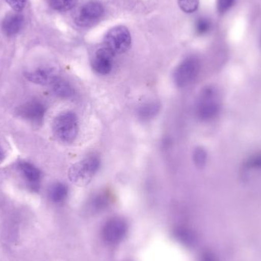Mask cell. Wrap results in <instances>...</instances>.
<instances>
[{"instance_id":"obj_1","label":"cell","mask_w":261,"mask_h":261,"mask_svg":"<svg viewBox=\"0 0 261 261\" xmlns=\"http://www.w3.org/2000/svg\"><path fill=\"white\" fill-rule=\"evenodd\" d=\"M57 139L64 144H71L79 132V122L73 112H63L56 116L52 125Z\"/></svg>"},{"instance_id":"obj_2","label":"cell","mask_w":261,"mask_h":261,"mask_svg":"<svg viewBox=\"0 0 261 261\" xmlns=\"http://www.w3.org/2000/svg\"><path fill=\"white\" fill-rule=\"evenodd\" d=\"M99 156L90 155L73 164L69 170L68 176L73 184L79 186L88 184L100 168Z\"/></svg>"},{"instance_id":"obj_3","label":"cell","mask_w":261,"mask_h":261,"mask_svg":"<svg viewBox=\"0 0 261 261\" xmlns=\"http://www.w3.org/2000/svg\"><path fill=\"white\" fill-rule=\"evenodd\" d=\"M219 98L217 90L213 87H205L202 90L196 105V114L202 120L213 119L219 113Z\"/></svg>"},{"instance_id":"obj_4","label":"cell","mask_w":261,"mask_h":261,"mask_svg":"<svg viewBox=\"0 0 261 261\" xmlns=\"http://www.w3.org/2000/svg\"><path fill=\"white\" fill-rule=\"evenodd\" d=\"M105 47L114 55L126 52L132 45V36L125 26H116L110 29L104 38Z\"/></svg>"},{"instance_id":"obj_5","label":"cell","mask_w":261,"mask_h":261,"mask_svg":"<svg viewBox=\"0 0 261 261\" xmlns=\"http://www.w3.org/2000/svg\"><path fill=\"white\" fill-rule=\"evenodd\" d=\"M200 70V62L196 57H189L178 65L173 73V81L179 88L190 85L196 80Z\"/></svg>"},{"instance_id":"obj_6","label":"cell","mask_w":261,"mask_h":261,"mask_svg":"<svg viewBox=\"0 0 261 261\" xmlns=\"http://www.w3.org/2000/svg\"><path fill=\"white\" fill-rule=\"evenodd\" d=\"M105 12L103 6L99 2H87L76 12L75 22L81 28H89L99 22Z\"/></svg>"},{"instance_id":"obj_7","label":"cell","mask_w":261,"mask_h":261,"mask_svg":"<svg viewBox=\"0 0 261 261\" xmlns=\"http://www.w3.org/2000/svg\"><path fill=\"white\" fill-rule=\"evenodd\" d=\"M128 225L122 218L115 217L105 224L102 230V236L106 242L116 244L123 240L128 232Z\"/></svg>"},{"instance_id":"obj_8","label":"cell","mask_w":261,"mask_h":261,"mask_svg":"<svg viewBox=\"0 0 261 261\" xmlns=\"http://www.w3.org/2000/svg\"><path fill=\"white\" fill-rule=\"evenodd\" d=\"M46 107L39 100H31L18 108V114L20 117L35 125H40L44 120Z\"/></svg>"},{"instance_id":"obj_9","label":"cell","mask_w":261,"mask_h":261,"mask_svg":"<svg viewBox=\"0 0 261 261\" xmlns=\"http://www.w3.org/2000/svg\"><path fill=\"white\" fill-rule=\"evenodd\" d=\"M18 170L29 190L38 192L41 187L42 174L41 170L32 163L21 161L18 164Z\"/></svg>"},{"instance_id":"obj_10","label":"cell","mask_w":261,"mask_h":261,"mask_svg":"<svg viewBox=\"0 0 261 261\" xmlns=\"http://www.w3.org/2000/svg\"><path fill=\"white\" fill-rule=\"evenodd\" d=\"M114 55L106 47L96 50L92 61V67L94 71L99 75L109 74L113 70Z\"/></svg>"},{"instance_id":"obj_11","label":"cell","mask_w":261,"mask_h":261,"mask_svg":"<svg viewBox=\"0 0 261 261\" xmlns=\"http://www.w3.org/2000/svg\"><path fill=\"white\" fill-rule=\"evenodd\" d=\"M25 77L28 81L39 85H51L52 83L58 77L55 70L46 67L35 69L26 72Z\"/></svg>"},{"instance_id":"obj_12","label":"cell","mask_w":261,"mask_h":261,"mask_svg":"<svg viewBox=\"0 0 261 261\" xmlns=\"http://www.w3.org/2000/svg\"><path fill=\"white\" fill-rule=\"evenodd\" d=\"M24 24V17L21 14L9 13L5 17L2 23V30L7 36L17 35L22 29Z\"/></svg>"},{"instance_id":"obj_13","label":"cell","mask_w":261,"mask_h":261,"mask_svg":"<svg viewBox=\"0 0 261 261\" xmlns=\"http://www.w3.org/2000/svg\"><path fill=\"white\" fill-rule=\"evenodd\" d=\"M52 90L55 95L62 99H70L75 94L74 89L67 81L58 77L51 85Z\"/></svg>"},{"instance_id":"obj_14","label":"cell","mask_w":261,"mask_h":261,"mask_svg":"<svg viewBox=\"0 0 261 261\" xmlns=\"http://www.w3.org/2000/svg\"><path fill=\"white\" fill-rule=\"evenodd\" d=\"M161 110V105L152 101L141 105L138 110V116L142 121H149L156 117Z\"/></svg>"},{"instance_id":"obj_15","label":"cell","mask_w":261,"mask_h":261,"mask_svg":"<svg viewBox=\"0 0 261 261\" xmlns=\"http://www.w3.org/2000/svg\"><path fill=\"white\" fill-rule=\"evenodd\" d=\"M68 187L62 182H55L49 189L48 196L55 203H61L68 196Z\"/></svg>"},{"instance_id":"obj_16","label":"cell","mask_w":261,"mask_h":261,"mask_svg":"<svg viewBox=\"0 0 261 261\" xmlns=\"http://www.w3.org/2000/svg\"><path fill=\"white\" fill-rule=\"evenodd\" d=\"M110 202V196L107 193H101L95 196L92 201V207L96 210L107 208Z\"/></svg>"},{"instance_id":"obj_17","label":"cell","mask_w":261,"mask_h":261,"mask_svg":"<svg viewBox=\"0 0 261 261\" xmlns=\"http://www.w3.org/2000/svg\"><path fill=\"white\" fill-rule=\"evenodd\" d=\"M78 0H51V6L55 10L66 12L75 7Z\"/></svg>"},{"instance_id":"obj_18","label":"cell","mask_w":261,"mask_h":261,"mask_svg":"<svg viewBox=\"0 0 261 261\" xmlns=\"http://www.w3.org/2000/svg\"><path fill=\"white\" fill-rule=\"evenodd\" d=\"M178 4L186 13H193L198 9L199 0H178Z\"/></svg>"},{"instance_id":"obj_19","label":"cell","mask_w":261,"mask_h":261,"mask_svg":"<svg viewBox=\"0 0 261 261\" xmlns=\"http://www.w3.org/2000/svg\"><path fill=\"white\" fill-rule=\"evenodd\" d=\"M212 28V23L208 18H200L196 22V32L198 35H203L208 33Z\"/></svg>"},{"instance_id":"obj_20","label":"cell","mask_w":261,"mask_h":261,"mask_svg":"<svg viewBox=\"0 0 261 261\" xmlns=\"http://www.w3.org/2000/svg\"><path fill=\"white\" fill-rule=\"evenodd\" d=\"M193 161L197 167H203L206 161V153L202 148H196L193 152Z\"/></svg>"},{"instance_id":"obj_21","label":"cell","mask_w":261,"mask_h":261,"mask_svg":"<svg viewBox=\"0 0 261 261\" xmlns=\"http://www.w3.org/2000/svg\"><path fill=\"white\" fill-rule=\"evenodd\" d=\"M236 0H217V10L219 14L223 15L234 6Z\"/></svg>"},{"instance_id":"obj_22","label":"cell","mask_w":261,"mask_h":261,"mask_svg":"<svg viewBox=\"0 0 261 261\" xmlns=\"http://www.w3.org/2000/svg\"><path fill=\"white\" fill-rule=\"evenodd\" d=\"M8 4L15 11L18 12L24 9L26 0H6Z\"/></svg>"},{"instance_id":"obj_23","label":"cell","mask_w":261,"mask_h":261,"mask_svg":"<svg viewBox=\"0 0 261 261\" xmlns=\"http://www.w3.org/2000/svg\"><path fill=\"white\" fill-rule=\"evenodd\" d=\"M5 158V152L4 150H3V147H2L1 144H0V163L4 160Z\"/></svg>"},{"instance_id":"obj_24","label":"cell","mask_w":261,"mask_h":261,"mask_svg":"<svg viewBox=\"0 0 261 261\" xmlns=\"http://www.w3.org/2000/svg\"><path fill=\"white\" fill-rule=\"evenodd\" d=\"M260 43H261V34H260Z\"/></svg>"}]
</instances>
